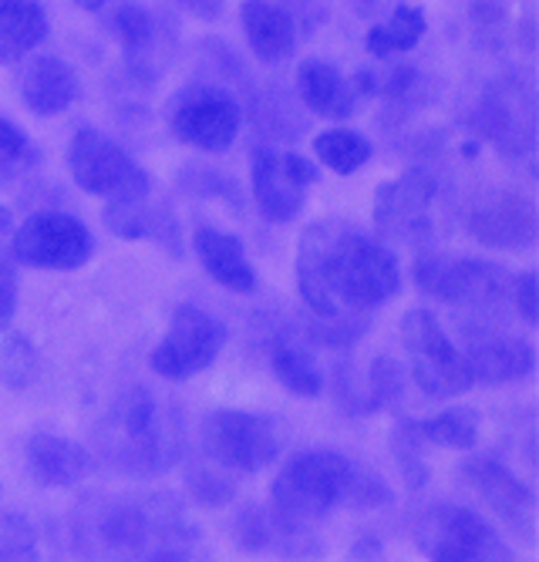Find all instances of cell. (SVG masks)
<instances>
[{
    "label": "cell",
    "instance_id": "8992f818",
    "mask_svg": "<svg viewBox=\"0 0 539 562\" xmlns=\"http://www.w3.org/2000/svg\"><path fill=\"white\" fill-rule=\"evenodd\" d=\"M475 132L509 162H529L536 151V91L519 75L493 78L475 105Z\"/></svg>",
    "mask_w": 539,
    "mask_h": 562
},
{
    "label": "cell",
    "instance_id": "8d00e7d4",
    "mask_svg": "<svg viewBox=\"0 0 539 562\" xmlns=\"http://www.w3.org/2000/svg\"><path fill=\"white\" fill-rule=\"evenodd\" d=\"M182 182L189 192L195 195H210V199H226L233 202V210H243V199H239V189L229 176L216 172V169H203V166H192V169H182Z\"/></svg>",
    "mask_w": 539,
    "mask_h": 562
},
{
    "label": "cell",
    "instance_id": "e575fe53",
    "mask_svg": "<svg viewBox=\"0 0 539 562\" xmlns=\"http://www.w3.org/2000/svg\"><path fill=\"white\" fill-rule=\"evenodd\" d=\"M368 412H378V407H391L398 404L405 394V368L395 361V357H374L371 361V374H368Z\"/></svg>",
    "mask_w": 539,
    "mask_h": 562
},
{
    "label": "cell",
    "instance_id": "5b68a950",
    "mask_svg": "<svg viewBox=\"0 0 539 562\" xmlns=\"http://www.w3.org/2000/svg\"><path fill=\"white\" fill-rule=\"evenodd\" d=\"M415 546L428 562H513L506 542L475 508L438 502L415 522Z\"/></svg>",
    "mask_w": 539,
    "mask_h": 562
},
{
    "label": "cell",
    "instance_id": "ab89813d",
    "mask_svg": "<svg viewBox=\"0 0 539 562\" xmlns=\"http://www.w3.org/2000/svg\"><path fill=\"white\" fill-rule=\"evenodd\" d=\"M189 495L200 502V505H226V502H233V495H236V485L226 479V475H216V472H210V469H195L192 475H189Z\"/></svg>",
    "mask_w": 539,
    "mask_h": 562
},
{
    "label": "cell",
    "instance_id": "8fae6325",
    "mask_svg": "<svg viewBox=\"0 0 539 562\" xmlns=\"http://www.w3.org/2000/svg\"><path fill=\"white\" fill-rule=\"evenodd\" d=\"M226 337L229 330L220 317L206 314L195 303H182L172 314L169 334L156 344L149 364L166 381H189L216 361Z\"/></svg>",
    "mask_w": 539,
    "mask_h": 562
},
{
    "label": "cell",
    "instance_id": "52a82bcc",
    "mask_svg": "<svg viewBox=\"0 0 539 562\" xmlns=\"http://www.w3.org/2000/svg\"><path fill=\"white\" fill-rule=\"evenodd\" d=\"M68 169L85 192L102 195L109 202L149 199V189H153L149 172H145L119 142H112L98 128L75 132L68 145Z\"/></svg>",
    "mask_w": 539,
    "mask_h": 562
},
{
    "label": "cell",
    "instance_id": "d6a6232c",
    "mask_svg": "<svg viewBox=\"0 0 539 562\" xmlns=\"http://www.w3.org/2000/svg\"><path fill=\"white\" fill-rule=\"evenodd\" d=\"M254 122L260 132L273 138H297L304 128V122L293 115V101L280 91H270L260 101H254Z\"/></svg>",
    "mask_w": 539,
    "mask_h": 562
},
{
    "label": "cell",
    "instance_id": "5bb4252c",
    "mask_svg": "<svg viewBox=\"0 0 539 562\" xmlns=\"http://www.w3.org/2000/svg\"><path fill=\"white\" fill-rule=\"evenodd\" d=\"M254 199L267 223H290L307 202V189L317 182V166L297 151H277L273 145L254 148Z\"/></svg>",
    "mask_w": 539,
    "mask_h": 562
},
{
    "label": "cell",
    "instance_id": "7dc6e473",
    "mask_svg": "<svg viewBox=\"0 0 539 562\" xmlns=\"http://www.w3.org/2000/svg\"><path fill=\"white\" fill-rule=\"evenodd\" d=\"M11 229V210L8 206H0V236H4Z\"/></svg>",
    "mask_w": 539,
    "mask_h": 562
},
{
    "label": "cell",
    "instance_id": "6da1fadb",
    "mask_svg": "<svg viewBox=\"0 0 539 562\" xmlns=\"http://www.w3.org/2000/svg\"><path fill=\"white\" fill-rule=\"evenodd\" d=\"M402 286L395 252L345 220L311 223L297 243V290L314 321H368Z\"/></svg>",
    "mask_w": 539,
    "mask_h": 562
},
{
    "label": "cell",
    "instance_id": "b9f144b4",
    "mask_svg": "<svg viewBox=\"0 0 539 562\" xmlns=\"http://www.w3.org/2000/svg\"><path fill=\"white\" fill-rule=\"evenodd\" d=\"M31 151V145H27V135L14 125V122H8V119H0V169L4 166H14V162H21L24 156Z\"/></svg>",
    "mask_w": 539,
    "mask_h": 562
},
{
    "label": "cell",
    "instance_id": "e0dca14e",
    "mask_svg": "<svg viewBox=\"0 0 539 562\" xmlns=\"http://www.w3.org/2000/svg\"><path fill=\"white\" fill-rule=\"evenodd\" d=\"M462 340H465V364L472 371V381L482 384H513L532 374L536 353L532 344L506 334L485 321H469L462 324Z\"/></svg>",
    "mask_w": 539,
    "mask_h": 562
},
{
    "label": "cell",
    "instance_id": "bcb514c9",
    "mask_svg": "<svg viewBox=\"0 0 539 562\" xmlns=\"http://www.w3.org/2000/svg\"><path fill=\"white\" fill-rule=\"evenodd\" d=\"M182 11L186 14H195V18H206V21H216L223 14V4H186Z\"/></svg>",
    "mask_w": 539,
    "mask_h": 562
},
{
    "label": "cell",
    "instance_id": "1f68e13d",
    "mask_svg": "<svg viewBox=\"0 0 539 562\" xmlns=\"http://www.w3.org/2000/svg\"><path fill=\"white\" fill-rule=\"evenodd\" d=\"M422 435L415 428L412 418H398L395 431H391V451H395V462L405 475V482L412 488H422L428 482V465H425V458H422Z\"/></svg>",
    "mask_w": 539,
    "mask_h": 562
},
{
    "label": "cell",
    "instance_id": "30bf717a",
    "mask_svg": "<svg viewBox=\"0 0 539 562\" xmlns=\"http://www.w3.org/2000/svg\"><path fill=\"white\" fill-rule=\"evenodd\" d=\"M415 283L422 293L452 306H469V311H493L509 290V277L499 270V263L449 257V252H425V257H418Z\"/></svg>",
    "mask_w": 539,
    "mask_h": 562
},
{
    "label": "cell",
    "instance_id": "4dcf8cb0",
    "mask_svg": "<svg viewBox=\"0 0 539 562\" xmlns=\"http://www.w3.org/2000/svg\"><path fill=\"white\" fill-rule=\"evenodd\" d=\"M418 71L408 65H378V68H361L351 78V88L358 98H384V101H405L418 88Z\"/></svg>",
    "mask_w": 539,
    "mask_h": 562
},
{
    "label": "cell",
    "instance_id": "2e32d148",
    "mask_svg": "<svg viewBox=\"0 0 539 562\" xmlns=\"http://www.w3.org/2000/svg\"><path fill=\"white\" fill-rule=\"evenodd\" d=\"M11 252L34 270H78L91 257V233L68 213H34L14 233Z\"/></svg>",
    "mask_w": 539,
    "mask_h": 562
},
{
    "label": "cell",
    "instance_id": "f35d334b",
    "mask_svg": "<svg viewBox=\"0 0 539 562\" xmlns=\"http://www.w3.org/2000/svg\"><path fill=\"white\" fill-rule=\"evenodd\" d=\"M0 371H4V378H8L14 387L27 384V381L34 378V350H31V340H27V337L14 334V337L4 344V350H0Z\"/></svg>",
    "mask_w": 539,
    "mask_h": 562
},
{
    "label": "cell",
    "instance_id": "9a60e30c",
    "mask_svg": "<svg viewBox=\"0 0 539 562\" xmlns=\"http://www.w3.org/2000/svg\"><path fill=\"white\" fill-rule=\"evenodd\" d=\"M438 182L428 169L412 166L402 176L388 179L374 192V226L378 236L395 243H425L431 236V202Z\"/></svg>",
    "mask_w": 539,
    "mask_h": 562
},
{
    "label": "cell",
    "instance_id": "ac0fdd59",
    "mask_svg": "<svg viewBox=\"0 0 539 562\" xmlns=\"http://www.w3.org/2000/svg\"><path fill=\"white\" fill-rule=\"evenodd\" d=\"M465 229L475 243L489 249L519 252L536 243V206L523 192H485L469 206Z\"/></svg>",
    "mask_w": 539,
    "mask_h": 562
},
{
    "label": "cell",
    "instance_id": "ba28073f",
    "mask_svg": "<svg viewBox=\"0 0 539 562\" xmlns=\"http://www.w3.org/2000/svg\"><path fill=\"white\" fill-rule=\"evenodd\" d=\"M402 340L408 350L412 378L425 397H459L475 384L462 350L449 340L435 314L408 311L402 317Z\"/></svg>",
    "mask_w": 539,
    "mask_h": 562
},
{
    "label": "cell",
    "instance_id": "9c48e42d",
    "mask_svg": "<svg viewBox=\"0 0 539 562\" xmlns=\"http://www.w3.org/2000/svg\"><path fill=\"white\" fill-rule=\"evenodd\" d=\"M243 125V105L223 85L195 81L169 101V128L182 145L200 151H226Z\"/></svg>",
    "mask_w": 539,
    "mask_h": 562
},
{
    "label": "cell",
    "instance_id": "44dd1931",
    "mask_svg": "<svg viewBox=\"0 0 539 562\" xmlns=\"http://www.w3.org/2000/svg\"><path fill=\"white\" fill-rule=\"evenodd\" d=\"M27 469L44 488H71L91 472V454L78 441L52 431H37L27 438Z\"/></svg>",
    "mask_w": 539,
    "mask_h": 562
},
{
    "label": "cell",
    "instance_id": "cb8c5ba5",
    "mask_svg": "<svg viewBox=\"0 0 539 562\" xmlns=\"http://www.w3.org/2000/svg\"><path fill=\"white\" fill-rule=\"evenodd\" d=\"M192 249L200 257L203 270L226 290L233 293H254L257 290V273L243 252L239 236L223 233L216 226H200L192 233Z\"/></svg>",
    "mask_w": 539,
    "mask_h": 562
},
{
    "label": "cell",
    "instance_id": "d590c367",
    "mask_svg": "<svg viewBox=\"0 0 539 562\" xmlns=\"http://www.w3.org/2000/svg\"><path fill=\"white\" fill-rule=\"evenodd\" d=\"M469 21H472V31H475L482 47H489V50L503 47L506 21H509V8L506 4H496V0H485V4H469Z\"/></svg>",
    "mask_w": 539,
    "mask_h": 562
},
{
    "label": "cell",
    "instance_id": "74e56055",
    "mask_svg": "<svg viewBox=\"0 0 539 562\" xmlns=\"http://www.w3.org/2000/svg\"><path fill=\"white\" fill-rule=\"evenodd\" d=\"M364 330H368V321H314L307 327V337L334 350H351L364 337Z\"/></svg>",
    "mask_w": 539,
    "mask_h": 562
},
{
    "label": "cell",
    "instance_id": "603a6c76",
    "mask_svg": "<svg viewBox=\"0 0 539 562\" xmlns=\"http://www.w3.org/2000/svg\"><path fill=\"white\" fill-rule=\"evenodd\" d=\"M102 220L109 233H115L119 239H153L156 246L169 249L172 257H182V233L169 206H156L149 199L109 202Z\"/></svg>",
    "mask_w": 539,
    "mask_h": 562
},
{
    "label": "cell",
    "instance_id": "f1b7e54d",
    "mask_svg": "<svg viewBox=\"0 0 539 562\" xmlns=\"http://www.w3.org/2000/svg\"><path fill=\"white\" fill-rule=\"evenodd\" d=\"M314 156L324 169H330L334 176H351L361 166H368V159L374 156V145L351 128H330L321 132L314 138Z\"/></svg>",
    "mask_w": 539,
    "mask_h": 562
},
{
    "label": "cell",
    "instance_id": "836d02e7",
    "mask_svg": "<svg viewBox=\"0 0 539 562\" xmlns=\"http://www.w3.org/2000/svg\"><path fill=\"white\" fill-rule=\"evenodd\" d=\"M0 562H41L34 526L18 513H0Z\"/></svg>",
    "mask_w": 539,
    "mask_h": 562
},
{
    "label": "cell",
    "instance_id": "4316f807",
    "mask_svg": "<svg viewBox=\"0 0 539 562\" xmlns=\"http://www.w3.org/2000/svg\"><path fill=\"white\" fill-rule=\"evenodd\" d=\"M270 368L273 378L297 397H317L324 391V374L314 361V353L307 347H301L290 337H277L270 344Z\"/></svg>",
    "mask_w": 539,
    "mask_h": 562
},
{
    "label": "cell",
    "instance_id": "d6986e66",
    "mask_svg": "<svg viewBox=\"0 0 539 562\" xmlns=\"http://www.w3.org/2000/svg\"><path fill=\"white\" fill-rule=\"evenodd\" d=\"M459 475L513 532H519L526 542L532 539L536 498L503 462H496V458H489V454L485 458H469V462L459 469Z\"/></svg>",
    "mask_w": 539,
    "mask_h": 562
},
{
    "label": "cell",
    "instance_id": "d4e9b609",
    "mask_svg": "<svg viewBox=\"0 0 539 562\" xmlns=\"http://www.w3.org/2000/svg\"><path fill=\"white\" fill-rule=\"evenodd\" d=\"M297 94H301V105H307L321 119L340 122L358 112V94H355L351 81L334 65L317 61V58H311L297 68Z\"/></svg>",
    "mask_w": 539,
    "mask_h": 562
},
{
    "label": "cell",
    "instance_id": "7c38bea8",
    "mask_svg": "<svg viewBox=\"0 0 539 562\" xmlns=\"http://www.w3.org/2000/svg\"><path fill=\"white\" fill-rule=\"evenodd\" d=\"M81 11L98 14L119 37L125 50V68L135 81L153 85L172 61L176 34L169 21L142 4H81Z\"/></svg>",
    "mask_w": 539,
    "mask_h": 562
},
{
    "label": "cell",
    "instance_id": "f6af8a7d",
    "mask_svg": "<svg viewBox=\"0 0 539 562\" xmlns=\"http://www.w3.org/2000/svg\"><path fill=\"white\" fill-rule=\"evenodd\" d=\"M519 41H523V50H536V21H532V8H526L523 11V18H519Z\"/></svg>",
    "mask_w": 539,
    "mask_h": 562
},
{
    "label": "cell",
    "instance_id": "60d3db41",
    "mask_svg": "<svg viewBox=\"0 0 539 562\" xmlns=\"http://www.w3.org/2000/svg\"><path fill=\"white\" fill-rule=\"evenodd\" d=\"M236 542L250 552H263L270 549V516L257 505H247L236 516Z\"/></svg>",
    "mask_w": 539,
    "mask_h": 562
},
{
    "label": "cell",
    "instance_id": "277c9868",
    "mask_svg": "<svg viewBox=\"0 0 539 562\" xmlns=\"http://www.w3.org/2000/svg\"><path fill=\"white\" fill-rule=\"evenodd\" d=\"M361 475L364 469L340 451L330 448L301 451L280 469L270 488V513L287 526L307 529L324 516H330L337 505L355 508V492Z\"/></svg>",
    "mask_w": 539,
    "mask_h": 562
},
{
    "label": "cell",
    "instance_id": "3957f363",
    "mask_svg": "<svg viewBox=\"0 0 539 562\" xmlns=\"http://www.w3.org/2000/svg\"><path fill=\"white\" fill-rule=\"evenodd\" d=\"M98 445L125 475H162L186 451L179 415L142 384L112 404L105 425L98 428Z\"/></svg>",
    "mask_w": 539,
    "mask_h": 562
},
{
    "label": "cell",
    "instance_id": "ee69618b",
    "mask_svg": "<svg viewBox=\"0 0 539 562\" xmlns=\"http://www.w3.org/2000/svg\"><path fill=\"white\" fill-rule=\"evenodd\" d=\"M18 311V277H14V267L0 260V327L11 324Z\"/></svg>",
    "mask_w": 539,
    "mask_h": 562
},
{
    "label": "cell",
    "instance_id": "f546056e",
    "mask_svg": "<svg viewBox=\"0 0 539 562\" xmlns=\"http://www.w3.org/2000/svg\"><path fill=\"white\" fill-rule=\"evenodd\" d=\"M422 441L442 445V448H456V451H469L479 438V415L472 407H446L435 418L415 422Z\"/></svg>",
    "mask_w": 539,
    "mask_h": 562
},
{
    "label": "cell",
    "instance_id": "83f0119b",
    "mask_svg": "<svg viewBox=\"0 0 539 562\" xmlns=\"http://www.w3.org/2000/svg\"><path fill=\"white\" fill-rule=\"evenodd\" d=\"M422 37H425V11L418 4H398L391 8V18L384 24H374L364 34V47L378 61H388L412 50Z\"/></svg>",
    "mask_w": 539,
    "mask_h": 562
},
{
    "label": "cell",
    "instance_id": "7bdbcfd3",
    "mask_svg": "<svg viewBox=\"0 0 539 562\" xmlns=\"http://www.w3.org/2000/svg\"><path fill=\"white\" fill-rule=\"evenodd\" d=\"M509 293H513V303H516V311L519 317L536 327V273H519L513 283H509Z\"/></svg>",
    "mask_w": 539,
    "mask_h": 562
},
{
    "label": "cell",
    "instance_id": "484cf974",
    "mask_svg": "<svg viewBox=\"0 0 539 562\" xmlns=\"http://www.w3.org/2000/svg\"><path fill=\"white\" fill-rule=\"evenodd\" d=\"M47 37V14L27 0H0V65L21 61Z\"/></svg>",
    "mask_w": 539,
    "mask_h": 562
},
{
    "label": "cell",
    "instance_id": "7a4b0ae2",
    "mask_svg": "<svg viewBox=\"0 0 539 562\" xmlns=\"http://www.w3.org/2000/svg\"><path fill=\"white\" fill-rule=\"evenodd\" d=\"M88 539L115 562H195L200 532L176 495H119L102 502Z\"/></svg>",
    "mask_w": 539,
    "mask_h": 562
},
{
    "label": "cell",
    "instance_id": "ffe728a7",
    "mask_svg": "<svg viewBox=\"0 0 539 562\" xmlns=\"http://www.w3.org/2000/svg\"><path fill=\"white\" fill-rule=\"evenodd\" d=\"M239 24H243V34H247L250 50L267 65L287 61L301 41V24H297L293 4L247 0V4L239 8Z\"/></svg>",
    "mask_w": 539,
    "mask_h": 562
},
{
    "label": "cell",
    "instance_id": "4fadbf2b",
    "mask_svg": "<svg viewBox=\"0 0 539 562\" xmlns=\"http://www.w3.org/2000/svg\"><path fill=\"white\" fill-rule=\"evenodd\" d=\"M203 448L216 465L254 475L277 462L280 428L254 412H213L203 422Z\"/></svg>",
    "mask_w": 539,
    "mask_h": 562
},
{
    "label": "cell",
    "instance_id": "7402d4cb",
    "mask_svg": "<svg viewBox=\"0 0 539 562\" xmlns=\"http://www.w3.org/2000/svg\"><path fill=\"white\" fill-rule=\"evenodd\" d=\"M78 75L68 61L55 58V55H41L27 65L24 78H21V98L27 112H34L37 119H55L61 112H68L78 98Z\"/></svg>",
    "mask_w": 539,
    "mask_h": 562
}]
</instances>
